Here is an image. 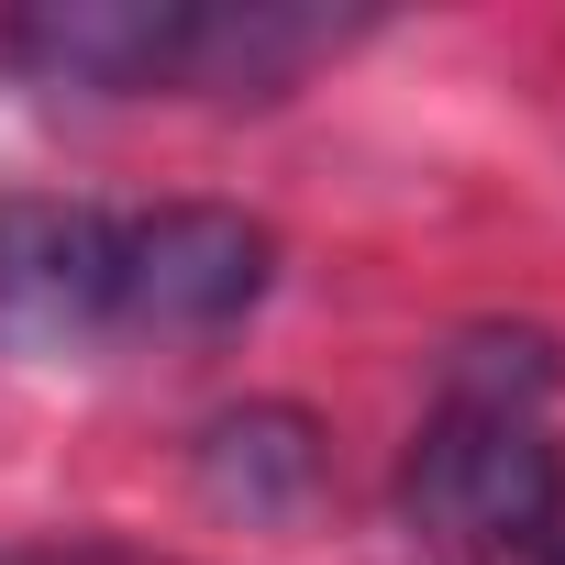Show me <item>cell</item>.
<instances>
[{"label":"cell","mask_w":565,"mask_h":565,"mask_svg":"<svg viewBox=\"0 0 565 565\" xmlns=\"http://www.w3.org/2000/svg\"><path fill=\"white\" fill-rule=\"evenodd\" d=\"M277 289V233L222 200H0V355L67 366L100 344H211Z\"/></svg>","instance_id":"1"},{"label":"cell","mask_w":565,"mask_h":565,"mask_svg":"<svg viewBox=\"0 0 565 565\" xmlns=\"http://www.w3.org/2000/svg\"><path fill=\"white\" fill-rule=\"evenodd\" d=\"M333 45L355 23L300 0H34L0 23V67L89 100H277Z\"/></svg>","instance_id":"2"},{"label":"cell","mask_w":565,"mask_h":565,"mask_svg":"<svg viewBox=\"0 0 565 565\" xmlns=\"http://www.w3.org/2000/svg\"><path fill=\"white\" fill-rule=\"evenodd\" d=\"M543 333H466L444 355V399L399 455V510L444 554H532L565 521V455L543 433L554 399Z\"/></svg>","instance_id":"3"},{"label":"cell","mask_w":565,"mask_h":565,"mask_svg":"<svg viewBox=\"0 0 565 565\" xmlns=\"http://www.w3.org/2000/svg\"><path fill=\"white\" fill-rule=\"evenodd\" d=\"M189 477H200V499L233 510V521H289V510H311V488H322V422L289 411V399L211 411L200 444H189Z\"/></svg>","instance_id":"4"},{"label":"cell","mask_w":565,"mask_h":565,"mask_svg":"<svg viewBox=\"0 0 565 565\" xmlns=\"http://www.w3.org/2000/svg\"><path fill=\"white\" fill-rule=\"evenodd\" d=\"M12 565H145V554H12Z\"/></svg>","instance_id":"5"},{"label":"cell","mask_w":565,"mask_h":565,"mask_svg":"<svg viewBox=\"0 0 565 565\" xmlns=\"http://www.w3.org/2000/svg\"><path fill=\"white\" fill-rule=\"evenodd\" d=\"M532 565H565V521H554V532H543V543H532Z\"/></svg>","instance_id":"6"}]
</instances>
